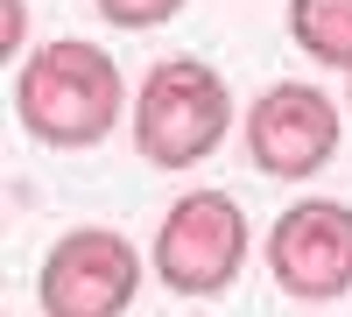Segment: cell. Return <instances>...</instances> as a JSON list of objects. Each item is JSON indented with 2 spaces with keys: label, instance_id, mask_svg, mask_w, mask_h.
I'll use <instances>...</instances> for the list:
<instances>
[{
  "label": "cell",
  "instance_id": "6da1fadb",
  "mask_svg": "<svg viewBox=\"0 0 352 317\" xmlns=\"http://www.w3.org/2000/svg\"><path fill=\"white\" fill-rule=\"evenodd\" d=\"M127 113V78L113 64V50L64 36L21 56L14 71V120L43 141V149H92L120 127Z\"/></svg>",
  "mask_w": 352,
  "mask_h": 317
},
{
  "label": "cell",
  "instance_id": "7a4b0ae2",
  "mask_svg": "<svg viewBox=\"0 0 352 317\" xmlns=\"http://www.w3.org/2000/svg\"><path fill=\"white\" fill-rule=\"evenodd\" d=\"M134 155L155 169H197L232 127V92L204 56H162L134 92Z\"/></svg>",
  "mask_w": 352,
  "mask_h": 317
},
{
  "label": "cell",
  "instance_id": "3957f363",
  "mask_svg": "<svg viewBox=\"0 0 352 317\" xmlns=\"http://www.w3.org/2000/svg\"><path fill=\"white\" fill-rule=\"evenodd\" d=\"M247 212L232 190H184L155 226V282L176 296H226L247 268Z\"/></svg>",
  "mask_w": 352,
  "mask_h": 317
},
{
  "label": "cell",
  "instance_id": "277c9868",
  "mask_svg": "<svg viewBox=\"0 0 352 317\" xmlns=\"http://www.w3.org/2000/svg\"><path fill=\"white\" fill-rule=\"evenodd\" d=\"M141 296V247L113 226H71L36 268L43 317H127Z\"/></svg>",
  "mask_w": 352,
  "mask_h": 317
},
{
  "label": "cell",
  "instance_id": "5b68a950",
  "mask_svg": "<svg viewBox=\"0 0 352 317\" xmlns=\"http://www.w3.org/2000/svg\"><path fill=\"white\" fill-rule=\"evenodd\" d=\"M338 134H345V113L310 78H282L247 106V162L261 177H282V184L317 177L338 155Z\"/></svg>",
  "mask_w": 352,
  "mask_h": 317
},
{
  "label": "cell",
  "instance_id": "8992f818",
  "mask_svg": "<svg viewBox=\"0 0 352 317\" xmlns=\"http://www.w3.org/2000/svg\"><path fill=\"white\" fill-rule=\"evenodd\" d=\"M268 275L296 303H331L352 289V205L338 197H296L268 226Z\"/></svg>",
  "mask_w": 352,
  "mask_h": 317
},
{
  "label": "cell",
  "instance_id": "52a82bcc",
  "mask_svg": "<svg viewBox=\"0 0 352 317\" xmlns=\"http://www.w3.org/2000/svg\"><path fill=\"white\" fill-rule=\"evenodd\" d=\"M289 43L310 64L352 78V0H289Z\"/></svg>",
  "mask_w": 352,
  "mask_h": 317
},
{
  "label": "cell",
  "instance_id": "ba28073f",
  "mask_svg": "<svg viewBox=\"0 0 352 317\" xmlns=\"http://www.w3.org/2000/svg\"><path fill=\"white\" fill-rule=\"evenodd\" d=\"M92 8L113 21V28H162L184 14V0H92Z\"/></svg>",
  "mask_w": 352,
  "mask_h": 317
},
{
  "label": "cell",
  "instance_id": "9c48e42d",
  "mask_svg": "<svg viewBox=\"0 0 352 317\" xmlns=\"http://www.w3.org/2000/svg\"><path fill=\"white\" fill-rule=\"evenodd\" d=\"M8 50H21V0H8Z\"/></svg>",
  "mask_w": 352,
  "mask_h": 317
},
{
  "label": "cell",
  "instance_id": "30bf717a",
  "mask_svg": "<svg viewBox=\"0 0 352 317\" xmlns=\"http://www.w3.org/2000/svg\"><path fill=\"white\" fill-rule=\"evenodd\" d=\"M345 106H352V92H345Z\"/></svg>",
  "mask_w": 352,
  "mask_h": 317
}]
</instances>
